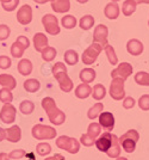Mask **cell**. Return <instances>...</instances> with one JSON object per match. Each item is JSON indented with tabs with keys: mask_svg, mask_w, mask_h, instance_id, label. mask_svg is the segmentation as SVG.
Wrapping results in <instances>:
<instances>
[{
	"mask_svg": "<svg viewBox=\"0 0 149 160\" xmlns=\"http://www.w3.org/2000/svg\"><path fill=\"white\" fill-rule=\"evenodd\" d=\"M92 96L95 100H102L105 96H106V88L102 84H97L93 88H92Z\"/></svg>",
	"mask_w": 149,
	"mask_h": 160,
	"instance_id": "cell-30",
	"label": "cell"
},
{
	"mask_svg": "<svg viewBox=\"0 0 149 160\" xmlns=\"http://www.w3.org/2000/svg\"><path fill=\"white\" fill-rule=\"evenodd\" d=\"M80 142H81L84 146H93L95 142V139L94 138H92V136H89L88 134H84L81 135V138H80Z\"/></svg>",
	"mask_w": 149,
	"mask_h": 160,
	"instance_id": "cell-43",
	"label": "cell"
},
{
	"mask_svg": "<svg viewBox=\"0 0 149 160\" xmlns=\"http://www.w3.org/2000/svg\"><path fill=\"white\" fill-rule=\"evenodd\" d=\"M140 139V134L135 129H130L125 134H123L122 136L118 139L119 145L122 146V148L128 152V153H132L136 148V143Z\"/></svg>",
	"mask_w": 149,
	"mask_h": 160,
	"instance_id": "cell-3",
	"label": "cell"
},
{
	"mask_svg": "<svg viewBox=\"0 0 149 160\" xmlns=\"http://www.w3.org/2000/svg\"><path fill=\"white\" fill-rule=\"evenodd\" d=\"M19 110L23 115H30L34 112L35 110V104L31 100H23L19 105Z\"/></svg>",
	"mask_w": 149,
	"mask_h": 160,
	"instance_id": "cell-34",
	"label": "cell"
},
{
	"mask_svg": "<svg viewBox=\"0 0 149 160\" xmlns=\"http://www.w3.org/2000/svg\"><path fill=\"white\" fill-rule=\"evenodd\" d=\"M136 11V2L134 0H125L122 5V12L125 17H129Z\"/></svg>",
	"mask_w": 149,
	"mask_h": 160,
	"instance_id": "cell-28",
	"label": "cell"
},
{
	"mask_svg": "<svg viewBox=\"0 0 149 160\" xmlns=\"http://www.w3.org/2000/svg\"><path fill=\"white\" fill-rule=\"evenodd\" d=\"M148 25H149V20H148Z\"/></svg>",
	"mask_w": 149,
	"mask_h": 160,
	"instance_id": "cell-56",
	"label": "cell"
},
{
	"mask_svg": "<svg viewBox=\"0 0 149 160\" xmlns=\"http://www.w3.org/2000/svg\"><path fill=\"white\" fill-rule=\"evenodd\" d=\"M5 139H6V133H5V129L0 127V142H1V141H4Z\"/></svg>",
	"mask_w": 149,
	"mask_h": 160,
	"instance_id": "cell-48",
	"label": "cell"
},
{
	"mask_svg": "<svg viewBox=\"0 0 149 160\" xmlns=\"http://www.w3.org/2000/svg\"><path fill=\"white\" fill-rule=\"evenodd\" d=\"M36 152L41 157H46V155L51 153V146L48 142H40L36 147Z\"/></svg>",
	"mask_w": 149,
	"mask_h": 160,
	"instance_id": "cell-38",
	"label": "cell"
},
{
	"mask_svg": "<svg viewBox=\"0 0 149 160\" xmlns=\"http://www.w3.org/2000/svg\"><path fill=\"white\" fill-rule=\"evenodd\" d=\"M32 62L27 59H22L18 63V72L21 75H30L32 72Z\"/></svg>",
	"mask_w": 149,
	"mask_h": 160,
	"instance_id": "cell-23",
	"label": "cell"
},
{
	"mask_svg": "<svg viewBox=\"0 0 149 160\" xmlns=\"http://www.w3.org/2000/svg\"><path fill=\"white\" fill-rule=\"evenodd\" d=\"M12 65L11 59L6 55H0V68L1 69H8Z\"/></svg>",
	"mask_w": 149,
	"mask_h": 160,
	"instance_id": "cell-45",
	"label": "cell"
},
{
	"mask_svg": "<svg viewBox=\"0 0 149 160\" xmlns=\"http://www.w3.org/2000/svg\"><path fill=\"white\" fill-rule=\"evenodd\" d=\"M0 85L12 91L17 86V81L11 74H0Z\"/></svg>",
	"mask_w": 149,
	"mask_h": 160,
	"instance_id": "cell-21",
	"label": "cell"
},
{
	"mask_svg": "<svg viewBox=\"0 0 149 160\" xmlns=\"http://www.w3.org/2000/svg\"><path fill=\"white\" fill-rule=\"evenodd\" d=\"M136 4H149V0H134Z\"/></svg>",
	"mask_w": 149,
	"mask_h": 160,
	"instance_id": "cell-51",
	"label": "cell"
},
{
	"mask_svg": "<svg viewBox=\"0 0 149 160\" xmlns=\"http://www.w3.org/2000/svg\"><path fill=\"white\" fill-rule=\"evenodd\" d=\"M30 47V41L26 36H19L17 40L13 42V44L11 46V55L16 58V59H19L24 55L25 49Z\"/></svg>",
	"mask_w": 149,
	"mask_h": 160,
	"instance_id": "cell-6",
	"label": "cell"
},
{
	"mask_svg": "<svg viewBox=\"0 0 149 160\" xmlns=\"http://www.w3.org/2000/svg\"><path fill=\"white\" fill-rule=\"evenodd\" d=\"M94 25V18L91 14H86L80 19V28L82 30H89Z\"/></svg>",
	"mask_w": 149,
	"mask_h": 160,
	"instance_id": "cell-36",
	"label": "cell"
},
{
	"mask_svg": "<svg viewBox=\"0 0 149 160\" xmlns=\"http://www.w3.org/2000/svg\"><path fill=\"white\" fill-rule=\"evenodd\" d=\"M24 88L25 91H27L29 93H34V92H37L41 87V84L37 79H27L24 81Z\"/></svg>",
	"mask_w": 149,
	"mask_h": 160,
	"instance_id": "cell-25",
	"label": "cell"
},
{
	"mask_svg": "<svg viewBox=\"0 0 149 160\" xmlns=\"http://www.w3.org/2000/svg\"><path fill=\"white\" fill-rule=\"evenodd\" d=\"M42 24L49 35L55 36V35H59L61 31L60 25H59V20L54 14H44L42 17Z\"/></svg>",
	"mask_w": 149,
	"mask_h": 160,
	"instance_id": "cell-8",
	"label": "cell"
},
{
	"mask_svg": "<svg viewBox=\"0 0 149 160\" xmlns=\"http://www.w3.org/2000/svg\"><path fill=\"white\" fill-rule=\"evenodd\" d=\"M104 48H105V54H106V56H108V62H110L111 65H117L118 59H117V55H116V52H115V49H113V47L110 46L108 43Z\"/></svg>",
	"mask_w": 149,
	"mask_h": 160,
	"instance_id": "cell-37",
	"label": "cell"
},
{
	"mask_svg": "<svg viewBox=\"0 0 149 160\" xmlns=\"http://www.w3.org/2000/svg\"><path fill=\"white\" fill-rule=\"evenodd\" d=\"M25 155H26V153H25L24 149H13L11 153L8 154V158H10V159L18 160V159H22V158L25 157Z\"/></svg>",
	"mask_w": 149,
	"mask_h": 160,
	"instance_id": "cell-44",
	"label": "cell"
},
{
	"mask_svg": "<svg viewBox=\"0 0 149 160\" xmlns=\"http://www.w3.org/2000/svg\"><path fill=\"white\" fill-rule=\"evenodd\" d=\"M110 158H117V157H119V154H121V145H119V141H118V138L115 135V138H113V141H112V145L110 147V149H108V152H106Z\"/></svg>",
	"mask_w": 149,
	"mask_h": 160,
	"instance_id": "cell-26",
	"label": "cell"
},
{
	"mask_svg": "<svg viewBox=\"0 0 149 160\" xmlns=\"http://www.w3.org/2000/svg\"><path fill=\"white\" fill-rule=\"evenodd\" d=\"M138 107L144 111L149 110V94H143L138 99Z\"/></svg>",
	"mask_w": 149,
	"mask_h": 160,
	"instance_id": "cell-42",
	"label": "cell"
},
{
	"mask_svg": "<svg viewBox=\"0 0 149 160\" xmlns=\"http://www.w3.org/2000/svg\"><path fill=\"white\" fill-rule=\"evenodd\" d=\"M112 1H113V2H117V1H119V0H112Z\"/></svg>",
	"mask_w": 149,
	"mask_h": 160,
	"instance_id": "cell-54",
	"label": "cell"
},
{
	"mask_svg": "<svg viewBox=\"0 0 149 160\" xmlns=\"http://www.w3.org/2000/svg\"><path fill=\"white\" fill-rule=\"evenodd\" d=\"M46 160H66L65 157L62 154H55L53 157H49V158H46Z\"/></svg>",
	"mask_w": 149,
	"mask_h": 160,
	"instance_id": "cell-47",
	"label": "cell"
},
{
	"mask_svg": "<svg viewBox=\"0 0 149 160\" xmlns=\"http://www.w3.org/2000/svg\"><path fill=\"white\" fill-rule=\"evenodd\" d=\"M12 100H13V94L11 92V90L2 87L0 90V102L4 104H10Z\"/></svg>",
	"mask_w": 149,
	"mask_h": 160,
	"instance_id": "cell-33",
	"label": "cell"
},
{
	"mask_svg": "<svg viewBox=\"0 0 149 160\" xmlns=\"http://www.w3.org/2000/svg\"><path fill=\"white\" fill-rule=\"evenodd\" d=\"M103 50V47L98 43H92L89 47L84 52L81 59L84 65H92L93 62H95V60L98 59V55L100 54V52Z\"/></svg>",
	"mask_w": 149,
	"mask_h": 160,
	"instance_id": "cell-9",
	"label": "cell"
},
{
	"mask_svg": "<svg viewBox=\"0 0 149 160\" xmlns=\"http://www.w3.org/2000/svg\"><path fill=\"white\" fill-rule=\"evenodd\" d=\"M0 4H1V6H2V8H4L5 11L12 12V11H14V10L17 8V6L19 5V0H4V1H1Z\"/></svg>",
	"mask_w": 149,
	"mask_h": 160,
	"instance_id": "cell-39",
	"label": "cell"
},
{
	"mask_svg": "<svg viewBox=\"0 0 149 160\" xmlns=\"http://www.w3.org/2000/svg\"><path fill=\"white\" fill-rule=\"evenodd\" d=\"M102 133V127H100V124L99 123H91L89 126H88V129H87V134L89 136H92V138H97V136H99Z\"/></svg>",
	"mask_w": 149,
	"mask_h": 160,
	"instance_id": "cell-40",
	"label": "cell"
},
{
	"mask_svg": "<svg viewBox=\"0 0 149 160\" xmlns=\"http://www.w3.org/2000/svg\"><path fill=\"white\" fill-rule=\"evenodd\" d=\"M56 146L60 149H65L68 153L76 154L80 149V142L76 140L75 138H70V136H66L62 135L59 136L56 140Z\"/></svg>",
	"mask_w": 149,
	"mask_h": 160,
	"instance_id": "cell-5",
	"label": "cell"
},
{
	"mask_svg": "<svg viewBox=\"0 0 149 160\" xmlns=\"http://www.w3.org/2000/svg\"><path fill=\"white\" fill-rule=\"evenodd\" d=\"M113 138H115V134H111L110 132H105L103 133V135H100L97 140H95L94 145L97 146L98 151L100 152H108L110 149V147L112 145V141H113Z\"/></svg>",
	"mask_w": 149,
	"mask_h": 160,
	"instance_id": "cell-10",
	"label": "cell"
},
{
	"mask_svg": "<svg viewBox=\"0 0 149 160\" xmlns=\"http://www.w3.org/2000/svg\"><path fill=\"white\" fill-rule=\"evenodd\" d=\"M11 29L6 24H0V41H5L10 37Z\"/></svg>",
	"mask_w": 149,
	"mask_h": 160,
	"instance_id": "cell-41",
	"label": "cell"
},
{
	"mask_svg": "<svg viewBox=\"0 0 149 160\" xmlns=\"http://www.w3.org/2000/svg\"><path fill=\"white\" fill-rule=\"evenodd\" d=\"M78 2H80V4H86L88 0H76Z\"/></svg>",
	"mask_w": 149,
	"mask_h": 160,
	"instance_id": "cell-52",
	"label": "cell"
},
{
	"mask_svg": "<svg viewBox=\"0 0 149 160\" xmlns=\"http://www.w3.org/2000/svg\"><path fill=\"white\" fill-rule=\"evenodd\" d=\"M17 22L21 25H27L31 23L32 20V7L30 5H23L22 7H19V10L17 11Z\"/></svg>",
	"mask_w": 149,
	"mask_h": 160,
	"instance_id": "cell-11",
	"label": "cell"
},
{
	"mask_svg": "<svg viewBox=\"0 0 149 160\" xmlns=\"http://www.w3.org/2000/svg\"><path fill=\"white\" fill-rule=\"evenodd\" d=\"M53 75L57 80L60 88L63 92H70L73 90V81L68 77L67 67L63 62H56L53 66Z\"/></svg>",
	"mask_w": 149,
	"mask_h": 160,
	"instance_id": "cell-2",
	"label": "cell"
},
{
	"mask_svg": "<svg viewBox=\"0 0 149 160\" xmlns=\"http://www.w3.org/2000/svg\"><path fill=\"white\" fill-rule=\"evenodd\" d=\"M42 108L46 110L49 121L55 126H61L66 121V115L56 107V103L51 97H46L42 100Z\"/></svg>",
	"mask_w": 149,
	"mask_h": 160,
	"instance_id": "cell-1",
	"label": "cell"
},
{
	"mask_svg": "<svg viewBox=\"0 0 149 160\" xmlns=\"http://www.w3.org/2000/svg\"><path fill=\"white\" fill-rule=\"evenodd\" d=\"M48 46V37L42 32H37L34 36V48L36 52H40Z\"/></svg>",
	"mask_w": 149,
	"mask_h": 160,
	"instance_id": "cell-20",
	"label": "cell"
},
{
	"mask_svg": "<svg viewBox=\"0 0 149 160\" xmlns=\"http://www.w3.org/2000/svg\"><path fill=\"white\" fill-rule=\"evenodd\" d=\"M135 81L138 85L142 86H149V73L140 71L135 74Z\"/></svg>",
	"mask_w": 149,
	"mask_h": 160,
	"instance_id": "cell-32",
	"label": "cell"
},
{
	"mask_svg": "<svg viewBox=\"0 0 149 160\" xmlns=\"http://www.w3.org/2000/svg\"><path fill=\"white\" fill-rule=\"evenodd\" d=\"M32 136L36 140H53L57 135L56 129L50 126H44V124H36L32 127Z\"/></svg>",
	"mask_w": 149,
	"mask_h": 160,
	"instance_id": "cell-4",
	"label": "cell"
},
{
	"mask_svg": "<svg viewBox=\"0 0 149 160\" xmlns=\"http://www.w3.org/2000/svg\"><path fill=\"white\" fill-rule=\"evenodd\" d=\"M99 117V124L100 127H103V129H105L106 132H111L113 127H115V117L111 112H100Z\"/></svg>",
	"mask_w": 149,
	"mask_h": 160,
	"instance_id": "cell-15",
	"label": "cell"
},
{
	"mask_svg": "<svg viewBox=\"0 0 149 160\" xmlns=\"http://www.w3.org/2000/svg\"><path fill=\"white\" fill-rule=\"evenodd\" d=\"M119 12H121V10H119V6L116 4V2H108V5L105 6L104 8V13H105V17L108 18V19L113 20V19H117L118 18V16H119Z\"/></svg>",
	"mask_w": 149,
	"mask_h": 160,
	"instance_id": "cell-19",
	"label": "cell"
},
{
	"mask_svg": "<svg viewBox=\"0 0 149 160\" xmlns=\"http://www.w3.org/2000/svg\"><path fill=\"white\" fill-rule=\"evenodd\" d=\"M135 105V99L132 97H127L124 98V102H123V108L124 109H131Z\"/></svg>",
	"mask_w": 149,
	"mask_h": 160,
	"instance_id": "cell-46",
	"label": "cell"
},
{
	"mask_svg": "<svg viewBox=\"0 0 149 160\" xmlns=\"http://www.w3.org/2000/svg\"><path fill=\"white\" fill-rule=\"evenodd\" d=\"M1 1H4V0H0V2H1Z\"/></svg>",
	"mask_w": 149,
	"mask_h": 160,
	"instance_id": "cell-55",
	"label": "cell"
},
{
	"mask_svg": "<svg viewBox=\"0 0 149 160\" xmlns=\"http://www.w3.org/2000/svg\"><path fill=\"white\" fill-rule=\"evenodd\" d=\"M0 160H10V158H8V155H7L6 153L1 152V153H0Z\"/></svg>",
	"mask_w": 149,
	"mask_h": 160,
	"instance_id": "cell-49",
	"label": "cell"
},
{
	"mask_svg": "<svg viewBox=\"0 0 149 160\" xmlns=\"http://www.w3.org/2000/svg\"><path fill=\"white\" fill-rule=\"evenodd\" d=\"M134 68L129 62H122L116 69L111 72V78H122L124 81L132 74Z\"/></svg>",
	"mask_w": 149,
	"mask_h": 160,
	"instance_id": "cell-14",
	"label": "cell"
},
{
	"mask_svg": "<svg viewBox=\"0 0 149 160\" xmlns=\"http://www.w3.org/2000/svg\"><path fill=\"white\" fill-rule=\"evenodd\" d=\"M110 96L115 100H122L125 97L124 80L122 78H112L110 85Z\"/></svg>",
	"mask_w": 149,
	"mask_h": 160,
	"instance_id": "cell-7",
	"label": "cell"
},
{
	"mask_svg": "<svg viewBox=\"0 0 149 160\" xmlns=\"http://www.w3.org/2000/svg\"><path fill=\"white\" fill-rule=\"evenodd\" d=\"M61 24L65 29H73L76 27V18L72 14H67V16L62 17Z\"/></svg>",
	"mask_w": 149,
	"mask_h": 160,
	"instance_id": "cell-35",
	"label": "cell"
},
{
	"mask_svg": "<svg viewBox=\"0 0 149 160\" xmlns=\"http://www.w3.org/2000/svg\"><path fill=\"white\" fill-rule=\"evenodd\" d=\"M116 160H128L127 158H124V157H117V159Z\"/></svg>",
	"mask_w": 149,
	"mask_h": 160,
	"instance_id": "cell-53",
	"label": "cell"
},
{
	"mask_svg": "<svg viewBox=\"0 0 149 160\" xmlns=\"http://www.w3.org/2000/svg\"><path fill=\"white\" fill-rule=\"evenodd\" d=\"M0 120L5 124H12L16 121V108L10 104H4L0 110Z\"/></svg>",
	"mask_w": 149,
	"mask_h": 160,
	"instance_id": "cell-12",
	"label": "cell"
},
{
	"mask_svg": "<svg viewBox=\"0 0 149 160\" xmlns=\"http://www.w3.org/2000/svg\"><path fill=\"white\" fill-rule=\"evenodd\" d=\"M79 78L82 82L85 84H89L95 79V71L92 68H84L80 74H79Z\"/></svg>",
	"mask_w": 149,
	"mask_h": 160,
	"instance_id": "cell-24",
	"label": "cell"
},
{
	"mask_svg": "<svg viewBox=\"0 0 149 160\" xmlns=\"http://www.w3.org/2000/svg\"><path fill=\"white\" fill-rule=\"evenodd\" d=\"M143 43L141 41L136 40V38H132V40L128 41L127 43V50L130 55H134V56H137V55H141L143 52Z\"/></svg>",
	"mask_w": 149,
	"mask_h": 160,
	"instance_id": "cell-16",
	"label": "cell"
},
{
	"mask_svg": "<svg viewBox=\"0 0 149 160\" xmlns=\"http://www.w3.org/2000/svg\"><path fill=\"white\" fill-rule=\"evenodd\" d=\"M108 27L104 24H99L98 27H95L94 32H93V42L100 44L103 48L108 44Z\"/></svg>",
	"mask_w": 149,
	"mask_h": 160,
	"instance_id": "cell-13",
	"label": "cell"
},
{
	"mask_svg": "<svg viewBox=\"0 0 149 160\" xmlns=\"http://www.w3.org/2000/svg\"><path fill=\"white\" fill-rule=\"evenodd\" d=\"M6 133V140L10 142H19L22 139V130L19 126H12V127L5 129Z\"/></svg>",
	"mask_w": 149,
	"mask_h": 160,
	"instance_id": "cell-17",
	"label": "cell"
},
{
	"mask_svg": "<svg viewBox=\"0 0 149 160\" xmlns=\"http://www.w3.org/2000/svg\"><path fill=\"white\" fill-rule=\"evenodd\" d=\"M36 4H40V5H43V4H47L49 1H53V0H34Z\"/></svg>",
	"mask_w": 149,
	"mask_h": 160,
	"instance_id": "cell-50",
	"label": "cell"
},
{
	"mask_svg": "<svg viewBox=\"0 0 149 160\" xmlns=\"http://www.w3.org/2000/svg\"><path fill=\"white\" fill-rule=\"evenodd\" d=\"M51 8L56 13H66L70 10V1L69 0H53Z\"/></svg>",
	"mask_w": 149,
	"mask_h": 160,
	"instance_id": "cell-18",
	"label": "cell"
},
{
	"mask_svg": "<svg viewBox=\"0 0 149 160\" xmlns=\"http://www.w3.org/2000/svg\"><path fill=\"white\" fill-rule=\"evenodd\" d=\"M103 109H104L103 103H97V104H94L93 107L88 110L87 117L89 120H95V118L100 115V112H103Z\"/></svg>",
	"mask_w": 149,
	"mask_h": 160,
	"instance_id": "cell-31",
	"label": "cell"
},
{
	"mask_svg": "<svg viewBox=\"0 0 149 160\" xmlns=\"http://www.w3.org/2000/svg\"><path fill=\"white\" fill-rule=\"evenodd\" d=\"M92 93V87L89 86L88 84L82 82L79 86L75 88V96L80 99H86L87 97H89Z\"/></svg>",
	"mask_w": 149,
	"mask_h": 160,
	"instance_id": "cell-22",
	"label": "cell"
},
{
	"mask_svg": "<svg viewBox=\"0 0 149 160\" xmlns=\"http://www.w3.org/2000/svg\"><path fill=\"white\" fill-rule=\"evenodd\" d=\"M63 59H65V62L67 63V65H70V66H74L78 63V61H79V55L78 53L73 50V49H69L67 50L65 55H63Z\"/></svg>",
	"mask_w": 149,
	"mask_h": 160,
	"instance_id": "cell-27",
	"label": "cell"
},
{
	"mask_svg": "<svg viewBox=\"0 0 149 160\" xmlns=\"http://www.w3.org/2000/svg\"><path fill=\"white\" fill-rule=\"evenodd\" d=\"M30 160H35V159H30Z\"/></svg>",
	"mask_w": 149,
	"mask_h": 160,
	"instance_id": "cell-57",
	"label": "cell"
},
{
	"mask_svg": "<svg viewBox=\"0 0 149 160\" xmlns=\"http://www.w3.org/2000/svg\"><path fill=\"white\" fill-rule=\"evenodd\" d=\"M42 54V59L44 61H47V62H50V61H53L56 58V55H57V52H56V49L54 47H47L44 48L43 50L41 52Z\"/></svg>",
	"mask_w": 149,
	"mask_h": 160,
	"instance_id": "cell-29",
	"label": "cell"
}]
</instances>
